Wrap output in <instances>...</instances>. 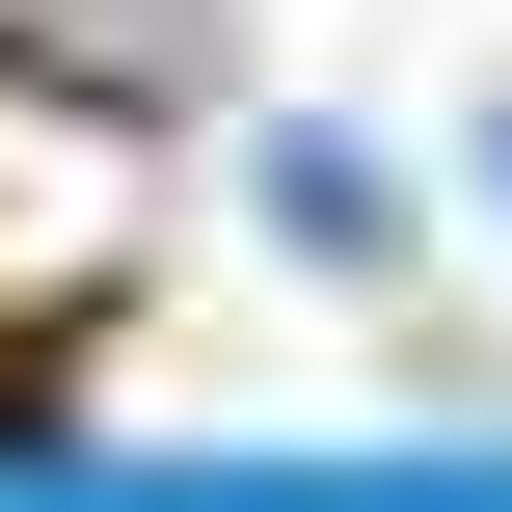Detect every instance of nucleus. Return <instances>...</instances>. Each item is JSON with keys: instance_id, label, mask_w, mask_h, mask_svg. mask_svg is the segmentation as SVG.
<instances>
[{"instance_id": "nucleus-1", "label": "nucleus", "mask_w": 512, "mask_h": 512, "mask_svg": "<svg viewBox=\"0 0 512 512\" xmlns=\"http://www.w3.org/2000/svg\"><path fill=\"white\" fill-rule=\"evenodd\" d=\"M108 243H135V135L0 54V297H54V270H108Z\"/></svg>"}, {"instance_id": "nucleus-2", "label": "nucleus", "mask_w": 512, "mask_h": 512, "mask_svg": "<svg viewBox=\"0 0 512 512\" xmlns=\"http://www.w3.org/2000/svg\"><path fill=\"white\" fill-rule=\"evenodd\" d=\"M486 189H512V81H486Z\"/></svg>"}]
</instances>
